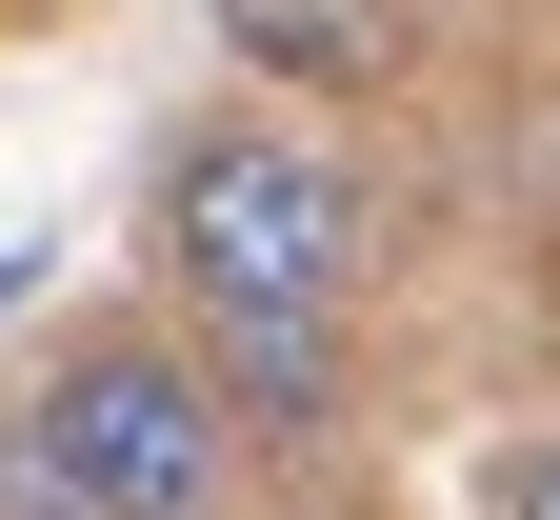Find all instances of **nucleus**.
<instances>
[{"label": "nucleus", "instance_id": "1", "mask_svg": "<svg viewBox=\"0 0 560 520\" xmlns=\"http://www.w3.org/2000/svg\"><path fill=\"white\" fill-rule=\"evenodd\" d=\"M161 261H180V321H340L361 280V181L280 120H221L161 161Z\"/></svg>", "mask_w": 560, "mask_h": 520}, {"label": "nucleus", "instance_id": "2", "mask_svg": "<svg viewBox=\"0 0 560 520\" xmlns=\"http://www.w3.org/2000/svg\"><path fill=\"white\" fill-rule=\"evenodd\" d=\"M21 440L60 461V500L81 520H221V481H241V401L200 381V340H60L40 360V401H21Z\"/></svg>", "mask_w": 560, "mask_h": 520}, {"label": "nucleus", "instance_id": "3", "mask_svg": "<svg viewBox=\"0 0 560 520\" xmlns=\"http://www.w3.org/2000/svg\"><path fill=\"white\" fill-rule=\"evenodd\" d=\"M200 381L241 401V440H340V321H200Z\"/></svg>", "mask_w": 560, "mask_h": 520}, {"label": "nucleus", "instance_id": "4", "mask_svg": "<svg viewBox=\"0 0 560 520\" xmlns=\"http://www.w3.org/2000/svg\"><path fill=\"white\" fill-rule=\"evenodd\" d=\"M221 41L260 60V81H301V101H361L381 60H400V21H381V0H221Z\"/></svg>", "mask_w": 560, "mask_h": 520}, {"label": "nucleus", "instance_id": "5", "mask_svg": "<svg viewBox=\"0 0 560 520\" xmlns=\"http://www.w3.org/2000/svg\"><path fill=\"white\" fill-rule=\"evenodd\" d=\"M501 520H560V440H521V461H501Z\"/></svg>", "mask_w": 560, "mask_h": 520}]
</instances>
